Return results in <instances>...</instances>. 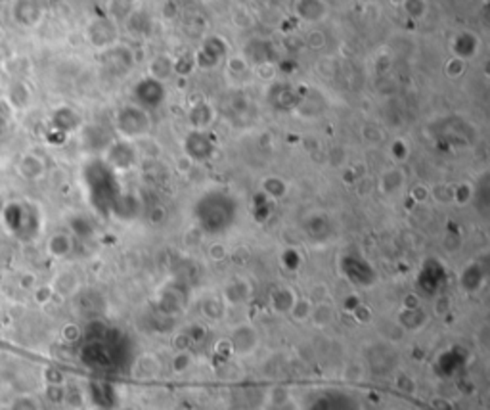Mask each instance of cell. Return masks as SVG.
Listing matches in <instances>:
<instances>
[{"label": "cell", "mask_w": 490, "mask_h": 410, "mask_svg": "<svg viewBox=\"0 0 490 410\" xmlns=\"http://www.w3.org/2000/svg\"><path fill=\"white\" fill-rule=\"evenodd\" d=\"M12 16L19 25L25 27H33V25L40 24V17H42V10L35 2V0H17L12 8Z\"/></svg>", "instance_id": "6da1fadb"}, {"label": "cell", "mask_w": 490, "mask_h": 410, "mask_svg": "<svg viewBox=\"0 0 490 410\" xmlns=\"http://www.w3.org/2000/svg\"><path fill=\"white\" fill-rule=\"evenodd\" d=\"M17 173H19V177L27 178V180H37L44 175V163L39 155L25 153L22 155V160L17 161Z\"/></svg>", "instance_id": "7a4b0ae2"}, {"label": "cell", "mask_w": 490, "mask_h": 410, "mask_svg": "<svg viewBox=\"0 0 490 410\" xmlns=\"http://www.w3.org/2000/svg\"><path fill=\"white\" fill-rule=\"evenodd\" d=\"M69 250H71V240H69L65 234H56V236H52L50 241H48V251H50L54 257H64V255L69 253Z\"/></svg>", "instance_id": "3957f363"}, {"label": "cell", "mask_w": 490, "mask_h": 410, "mask_svg": "<svg viewBox=\"0 0 490 410\" xmlns=\"http://www.w3.org/2000/svg\"><path fill=\"white\" fill-rule=\"evenodd\" d=\"M324 4L320 0H301L299 14L307 19H318L324 16Z\"/></svg>", "instance_id": "277c9868"}, {"label": "cell", "mask_w": 490, "mask_h": 410, "mask_svg": "<svg viewBox=\"0 0 490 410\" xmlns=\"http://www.w3.org/2000/svg\"><path fill=\"white\" fill-rule=\"evenodd\" d=\"M289 311H292L293 318L299 322L305 321V318H309L310 313H312L309 301H297V303H293V307L289 309Z\"/></svg>", "instance_id": "5b68a950"}, {"label": "cell", "mask_w": 490, "mask_h": 410, "mask_svg": "<svg viewBox=\"0 0 490 410\" xmlns=\"http://www.w3.org/2000/svg\"><path fill=\"white\" fill-rule=\"evenodd\" d=\"M406 8L412 16L418 17L425 12V4H423V0H406Z\"/></svg>", "instance_id": "8992f818"}, {"label": "cell", "mask_w": 490, "mask_h": 410, "mask_svg": "<svg viewBox=\"0 0 490 410\" xmlns=\"http://www.w3.org/2000/svg\"><path fill=\"white\" fill-rule=\"evenodd\" d=\"M174 370L176 372H184L188 366H190V357L188 355H178V359H174Z\"/></svg>", "instance_id": "52a82bcc"}, {"label": "cell", "mask_w": 490, "mask_h": 410, "mask_svg": "<svg viewBox=\"0 0 490 410\" xmlns=\"http://www.w3.org/2000/svg\"><path fill=\"white\" fill-rule=\"evenodd\" d=\"M224 255H226V253H224V250H222L221 246H213V248H211V257L217 259V261H221Z\"/></svg>", "instance_id": "ba28073f"}, {"label": "cell", "mask_w": 490, "mask_h": 410, "mask_svg": "<svg viewBox=\"0 0 490 410\" xmlns=\"http://www.w3.org/2000/svg\"><path fill=\"white\" fill-rule=\"evenodd\" d=\"M393 2H395V4H396V2H406V0H393Z\"/></svg>", "instance_id": "9c48e42d"}, {"label": "cell", "mask_w": 490, "mask_h": 410, "mask_svg": "<svg viewBox=\"0 0 490 410\" xmlns=\"http://www.w3.org/2000/svg\"><path fill=\"white\" fill-rule=\"evenodd\" d=\"M393 410H404V409H393Z\"/></svg>", "instance_id": "30bf717a"}]
</instances>
